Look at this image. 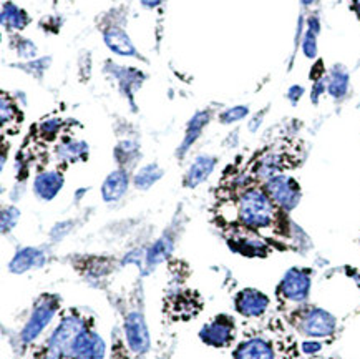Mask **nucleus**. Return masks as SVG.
Instances as JSON below:
<instances>
[{
  "label": "nucleus",
  "instance_id": "f257e3e1",
  "mask_svg": "<svg viewBox=\"0 0 360 359\" xmlns=\"http://www.w3.org/2000/svg\"><path fill=\"white\" fill-rule=\"evenodd\" d=\"M233 190L234 196L221 205V213L229 211V216L223 220L238 228L259 233L261 237H266L267 233H283L281 223L288 213L274 205L262 185L251 183Z\"/></svg>",
  "mask_w": 360,
  "mask_h": 359
},
{
  "label": "nucleus",
  "instance_id": "f03ea898",
  "mask_svg": "<svg viewBox=\"0 0 360 359\" xmlns=\"http://www.w3.org/2000/svg\"><path fill=\"white\" fill-rule=\"evenodd\" d=\"M90 325H95V321L89 315V311L80 310V308H63L58 315L57 325L49 334V338L45 339L44 346L50 353L68 359L77 336Z\"/></svg>",
  "mask_w": 360,
  "mask_h": 359
},
{
  "label": "nucleus",
  "instance_id": "7ed1b4c3",
  "mask_svg": "<svg viewBox=\"0 0 360 359\" xmlns=\"http://www.w3.org/2000/svg\"><path fill=\"white\" fill-rule=\"evenodd\" d=\"M285 320L295 333L307 339H327L337 333L339 323L330 311L316 305H302L284 313Z\"/></svg>",
  "mask_w": 360,
  "mask_h": 359
},
{
  "label": "nucleus",
  "instance_id": "20e7f679",
  "mask_svg": "<svg viewBox=\"0 0 360 359\" xmlns=\"http://www.w3.org/2000/svg\"><path fill=\"white\" fill-rule=\"evenodd\" d=\"M312 291V270L294 268L288 270L278 286H276V303L283 313L307 305Z\"/></svg>",
  "mask_w": 360,
  "mask_h": 359
},
{
  "label": "nucleus",
  "instance_id": "39448f33",
  "mask_svg": "<svg viewBox=\"0 0 360 359\" xmlns=\"http://www.w3.org/2000/svg\"><path fill=\"white\" fill-rule=\"evenodd\" d=\"M63 299L57 293H41L32 305L30 315L27 317L24 328L20 329V341L25 346L35 343L41 333L58 317L63 310Z\"/></svg>",
  "mask_w": 360,
  "mask_h": 359
},
{
  "label": "nucleus",
  "instance_id": "423d86ee",
  "mask_svg": "<svg viewBox=\"0 0 360 359\" xmlns=\"http://www.w3.org/2000/svg\"><path fill=\"white\" fill-rule=\"evenodd\" d=\"M262 188H264L271 200L274 201V205L279 210H283L284 213H290L301 203V185L290 175L283 173L278 175V177H272L266 183H262Z\"/></svg>",
  "mask_w": 360,
  "mask_h": 359
},
{
  "label": "nucleus",
  "instance_id": "0eeeda50",
  "mask_svg": "<svg viewBox=\"0 0 360 359\" xmlns=\"http://www.w3.org/2000/svg\"><path fill=\"white\" fill-rule=\"evenodd\" d=\"M289 167V155L285 151L279 149H267L252 160L246 175L252 183L262 185L272 177L283 175Z\"/></svg>",
  "mask_w": 360,
  "mask_h": 359
},
{
  "label": "nucleus",
  "instance_id": "6e6552de",
  "mask_svg": "<svg viewBox=\"0 0 360 359\" xmlns=\"http://www.w3.org/2000/svg\"><path fill=\"white\" fill-rule=\"evenodd\" d=\"M238 338V325L236 317L231 315H218L213 320L207 321L206 325H202L200 329V339L206 346L216 348V349H224L231 348L236 343Z\"/></svg>",
  "mask_w": 360,
  "mask_h": 359
},
{
  "label": "nucleus",
  "instance_id": "1a4fd4ad",
  "mask_svg": "<svg viewBox=\"0 0 360 359\" xmlns=\"http://www.w3.org/2000/svg\"><path fill=\"white\" fill-rule=\"evenodd\" d=\"M281 343L274 336L254 333L243 338L233 351V359H279Z\"/></svg>",
  "mask_w": 360,
  "mask_h": 359
},
{
  "label": "nucleus",
  "instance_id": "9d476101",
  "mask_svg": "<svg viewBox=\"0 0 360 359\" xmlns=\"http://www.w3.org/2000/svg\"><path fill=\"white\" fill-rule=\"evenodd\" d=\"M123 334L130 353L141 356L150 351V331H148L145 315L141 310H131L124 316Z\"/></svg>",
  "mask_w": 360,
  "mask_h": 359
},
{
  "label": "nucleus",
  "instance_id": "9b49d317",
  "mask_svg": "<svg viewBox=\"0 0 360 359\" xmlns=\"http://www.w3.org/2000/svg\"><path fill=\"white\" fill-rule=\"evenodd\" d=\"M233 306L244 320H262L271 308V298L256 288H244L234 294Z\"/></svg>",
  "mask_w": 360,
  "mask_h": 359
},
{
  "label": "nucleus",
  "instance_id": "f8f14e48",
  "mask_svg": "<svg viewBox=\"0 0 360 359\" xmlns=\"http://www.w3.org/2000/svg\"><path fill=\"white\" fill-rule=\"evenodd\" d=\"M228 245L231 250L243 256H267L271 251L269 243L259 233L249 232V229L233 227V232L228 234Z\"/></svg>",
  "mask_w": 360,
  "mask_h": 359
},
{
  "label": "nucleus",
  "instance_id": "ddd939ff",
  "mask_svg": "<svg viewBox=\"0 0 360 359\" xmlns=\"http://www.w3.org/2000/svg\"><path fill=\"white\" fill-rule=\"evenodd\" d=\"M105 354L107 344L95 329V325H90L77 336L68 359H105Z\"/></svg>",
  "mask_w": 360,
  "mask_h": 359
},
{
  "label": "nucleus",
  "instance_id": "4468645a",
  "mask_svg": "<svg viewBox=\"0 0 360 359\" xmlns=\"http://www.w3.org/2000/svg\"><path fill=\"white\" fill-rule=\"evenodd\" d=\"M63 185H65V175L62 170H40L32 183V190L40 201H52L62 191Z\"/></svg>",
  "mask_w": 360,
  "mask_h": 359
},
{
  "label": "nucleus",
  "instance_id": "2eb2a0df",
  "mask_svg": "<svg viewBox=\"0 0 360 359\" xmlns=\"http://www.w3.org/2000/svg\"><path fill=\"white\" fill-rule=\"evenodd\" d=\"M131 172L124 168H117L108 175L107 178L101 183L100 193L103 198L105 203H117L122 198L127 195L128 188L131 185Z\"/></svg>",
  "mask_w": 360,
  "mask_h": 359
},
{
  "label": "nucleus",
  "instance_id": "dca6fc26",
  "mask_svg": "<svg viewBox=\"0 0 360 359\" xmlns=\"http://www.w3.org/2000/svg\"><path fill=\"white\" fill-rule=\"evenodd\" d=\"M90 146L86 141L73 137H63L55 145V158L60 165H73L89 160Z\"/></svg>",
  "mask_w": 360,
  "mask_h": 359
},
{
  "label": "nucleus",
  "instance_id": "f3484780",
  "mask_svg": "<svg viewBox=\"0 0 360 359\" xmlns=\"http://www.w3.org/2000/svg\"><path fill=\"white\" fill-rule=\"evenodd\" d=\"M210 122H211V110H200V112H196L191 118H189L186 130H184L183 141L179 144L176 150V158L181 160L189 153V150H191L196 141L200 140V137L202 135V132H205L206 125H210Z\"/></svg>",
  "mask_w": 360,
  "mask_h": 359
},
{
  "label": "nucleus",
  "instance_id": "a211bd4d",
  "mask_svg": "<svg viewBox=\"0 0 360 359\" xmlns=\"http://www.w3.org/2000/svg\"><path fill=\"white\" fill-rule=\"evenodd\" d=\"M218 158L213 155H198L183 177L184 188H198L214 172Z\"/></svg>",
  "mask_w": 360,
  "mask_h": 359
},
{
  "label": "nucleus",
  "instance_id": "6ab92c4d",
  "mask_svg": "<svg viewBox=\"0 0 360 359\" xmlns=\"http://www.w3.org/2000/svg\"><path fill=\"white\" fill-rule=\"evenodd\" d=\"M47 256H45L44 250L35 246H25L17 250L15 255L8 263V271L13 275H22L27 273L30 270H39L45 265Z\"/></svg>",
  "mask_w": 360,
  "mask_h": 359
},
{
  "label": "nucleus",
  "instance_id": "aec40b11",
  "mask_svg": "<svg viewBox=\"0 0 360 359\" xmlns=\"http://www.w3.org/2000/svg\"><path fill=\"white\" fill-rule=\"evenodd\" d=\"M103 40L113 53L122 55V57H140L127 32L117 25H112L107 30H103Z\"/></svg>",
  "mask_w": 360,
  "mask_h": 359
},
{
  "label": "nucleus",
  "instance_id": "412c9836",
  "mask_svg": "<svg viewBox=\"0 0 360 359\" xmlns=\"http://www.w3.org/2000/svg\"><path fill=\"white\" fill-rule=\"evenodd\" d=\"M350 89V75L349 70L340 63L330 67V70L327 72V94H329L335 102L344 100L349 94Z\"/></svg>",
  "mask_w": 360,
  "mask_h": 359
},
{
  "label": "nucleus",
  "instance_id": "4be33fe9",
  "mask_svg": "<svg viewBox=\"0 0 360 359\" xmlns=\"http://www.w3.org/2000/svg\"><path fill=\"white\" fill-rule=\"evenodd\" d=\"M319 34H321V20L317 13H311L306 22V30H304L301 40V50L304 57L309 60H316L319 53Z\"/></svg>",
  "mask_w": 360,
  "mask_h": 359
},
{
  "label": "nucleus",
  "instance_id": "5701e85b",
  "mask_svg": "<svg viewBox=\"0 0 360 359\" xmlns=\"http://www.w3.org/2000/svg\"><path fill=\"white\" fill-rule=\"evenodd\" d=\"M30 24V15L24 8L13 2H4L2 6V27L11 34H17L27 29Z\"/></svg>",
  "mask_w": 360,
  "mask_h": 359
},
{
  "label": "nucleus",
  "instance_id": "b1692460",
  "mask_svg": "<svg viewBox=\"0 0 360 359\" xmlns=\"http://www.w3.org/2000/svg\"><path fill=\"white\" fill-rule=\"evenodd\" d=\"M112 68V75L117 77L120 89L127 96H130L133 102V94H135L136 89H140L143 84V73L135 70V68L128 67H110Z\"/></svg>",
  "mask_w": 360,
  "mask_h": 359
},
{
  "label": "nucleus",
  "instance_id": "393cba45",
  "mask_svg": "<svg viewBox=\"0 0 360 359\" xmlns=\"http://www.w3.org/2000/svg\"><path fill=\"white\" fill-rule=\"evenodd\" d=\"M163 175H165L163 168H161L158 163H148L136 170L135 175H133L131 183L136 190L146 191V190H150L153 185H156V183L163 178Z\"/></svg>",
  "mask_w": 360,
  "mask_h": 359
},
{
  "label": "nucleus",
  "instance_id": "a878e982",
  "mask_svg": "<svg viewBox=\"0 0 360 359\" xmlns=\"http://www.w3.org/2000/svg\"><path fill=\"white\" fill-rule=\"evenodd\" d=\"M113 156L117 160L118 167L124 168V170H131L140 160L141 151H140V145L133 140H123L115 146L113 150Z\"/></svg>",
  "mask_w": 360,
  "mask_h": 359
},
{
  "label": "nucleus",
  "instance_id": "bb28decb",
  "mask_svg": "<svg viewBox=\"0 0 360 359\" xmlns=\"http://www.w3.org/2000/svg\"><path fill=\"white\" fill-rule=\"evenodd\" d=\"M173 251V239L169 237L160 238L158 241H155L150 246V250L145 253V265L146 268H153V266L163 263L166 258L169 256V253Z\"/></svg>",
  "mask_w": 360,
  "mask_h": 359
},
{
  "label": "nucleus",
  "instance_id": "cd10ccee",
  "mask_svg": "<svg viewBox=\"0 0 360 359\" xmlns=\"http://www.w3.org/2000/svg\"><path fill=\"white\" fill-rule=\"evenodd\" d=\"M0 115H2L4 130H6L7 127L8 128L17 127L18 123L24 120L20 110H18V107H17V103L13 102L11 96H8V94H6V92L2 94V102H0Z\"/></svg>",
  "mask_w": 360,
  "mask_h": 359
},
{
  "label": "nucleus",
  "instance_id": "c85d7f7f",
  "mask_svg": "<svg viewBox=\"0 0 360 359\" xmlns=\"http://www.w3.org/2000/svg\"><path fill=\"white\" fill-rule=\"evenodd\" d=\"M65 122L62 118H45L41 120L40 125L37 127V133L41 140L45 141H53L60 137V133L63 132Z\"/></svg>",
  "mask_w": 360,
  "mask_h": 359
},
{
  "label": "nucleus",
  "instance_id": "c756f323",
  "mask_svg": "<svg viewBox=\"0 0 360 359\" xmlns=\"http://www.w3.org/2000/svg\"><path fill=\"white\" fill-rule=\"evenodd\" d=\"M11 47L15 50V53L22 58H34L37 55V45L25 37L13 34Z\"/></svg>",
  "mask_w": 360,
  "mask_h": 359
},
{
  "label": "nucleus",
  "instance_id": "7c9ffc66",
  "mask_svg": "<svg viewBox=\"0 0 360 359\" xmlns=\"http://www.w3.org/2000/svg\"><path fill=\"white\" fill-rule=\"evenodd\" d=\"M246 117H249V107H246V105H236V107H229L223 110V112L218 115V120L223 125H233V123L241 122V120Z\"/></svg>",
  "mask_w": 360,
  "mask_h": 359
},
{
  "label": "nucleus",
  "instance_id": "2f4dec72",
  "mask_svg": "<svg viewBox=\"0 0 360 359\" xmlns=\"http://www.w3.org/2000/svg\"><path fill=\"white\" fill-rule=\"evenodd\" d=\"M18 220H20V211L17 206H4L2 215H0V225H2V234L11 233L17 227Z\"/></svg>",
  "mask_w": 360,
  "mask_h": 359
},
{
  "label": "nucleus",
  "instance_id": "473e14b6",
  "mask_svg": "<svg viewBox=\"0 0 360 359\" xmlns=\"http://www.w3.org/2000/svg\"><path fill=\"white\" fill-rule=\"evenodd\" d=\"M327 94V72L322 70L317 77H312V90H311V102L314 105L319 103L321 96Z\"/></svg>",
  "mask_w": 360,
  "mask_h": 359
},
{
  "label": "nucleus",
  "instance_id": "72a5a7b5",
  "mask_svg": "<svg viewBox=\"0 0 360 359\" xmlns=\"http://www.w3.org/2000/svg\"><path fill=\"white\" fill-rule=\"evenodd\" d=\"M49 67H50V58L49 57L30 60V62L18 65V68H20V70L30 73V75H34V77H40L41 73L47 70Z\"/></svg>",
  "mask_w": 360,
  "mask_h": 359
},
{
  "label": "nucleus",
  "instance_id": "f704fd0d",
  "mask_svg": "<svg viewBox=\"0 0 360 359\" xmlns=\"http://www.w3.org/2000/svg\"><path fill=\"white\" fill-rule=\"evenodd\" d=\"M127 343L120 338V334L117 331H113V344H112V351H110V359H130V354H128Z\"/></svg>",
  "mask_w": 360,
  "mask_h": 359
},
{
  "label": "nucleus",
  "instance_id": "c9c22d12",
  "mask_svg": "<svg viewBox=\"0 0 360 359\" xmlns=\"http://www.w3.org/2000/svg\"><path fill=\"white\" fill-rule=\"evenodd\" d=\"M304 94H306V89H304L302 85H292L288 90V94H285V96H288V100H289L290 103L297 105V102L302 99Z\"/></svg>",
  "mask_w": 360,
  "mask_h": 359
},
{
  "label": "nucleus",
  "instance_id": "e433bc0d",
  "mask_svg": "<svg viewBox=\"0 0 360 359\" xmlns=\"http://www.w3.org/2000/svg\"><path fill=\"white\" fill-rule=\"evenodd\" d=\"M301 348H302V353L316 354L322 349V344H321L319 339H307V341H304L301 344Z\"/></svg>",
  "mask_w": 360,
  "mask_h": 359
},
{
  "label": "nucleus",
  "instance_id": "4c0bfd02",
  "mask_svg": "<svg viewBox=\"0 0 360 359\" xmlns=\"http://www.w3.org/2000/svg\"><path fill=\"white\" fill-rule=\"evenodd\" d=\"M34 359H65V358H60V356H57V354L50 353L49 349L45 348L44 344H41V346L37 348V351L34 354Z\"/></svg>",
  "mask_w": 360,
  "mask_h": 359
},
{
  "label": "nucleus",
  "instance_id": "58836bf2",
  "mask_svg": "<svg viewBox=\"0 0 360 359\" xmlns=\"http://www.w3.org/2000/svg\"><path fill=\"white\" fill-rule=\"evenodd\" d=\"M264 115H266V110H262V112L254 115V117L251 118V122H249V130L257 132V128L261 127L262 120H264Z\"/></svg>",
  "mask_w": 360,
  "mask_h": 359
},
{
  "label": "nucleus",
  "instance_id": "ea45409f",
  "mask_svg": "<svg viewBox=\"0 0 360 359\" xmlns=\"http://www.w3.org/2000/svg\"><path fill=\"white\" fill-rule=\"evenodd\" d=\"M140 2H141V6L145 7V8H155V7L161 6V4H163L165 0H140Z\"/></svg>",
  "mask_w": 360,
  "mask_h": 359
},
{
  "label": "nucleus",
  "instance_id": "a19ab883",
  "mask_svg": "<svg viewBox=\"0 0 360 359\" xmlns=\"http://www.w3.org/2000/svg\"><path fill=\"white\" fill-rule=\"evenodd\" d=\"M350 6H352V11L355 12V15L360 18V0H350Z\"/></svg>",
  "mask_w": 360,
  "mask_h": 359
},
{
  "label": "nucleus",
  "instance_id": "79ce46f5",
  "mask_svg": "<svg viewBox=\"0 0 360 359\" xmlns=\"http://www.w3.org/2000/svg\"><path fill=\"white\" fill-rule=\"evenodd\" d=\"M316 2H317V0H301V6L304 8H311Z\"/></svg>",
  "mask_w": 360,
  "mask_h": 359
}]
</instances>
